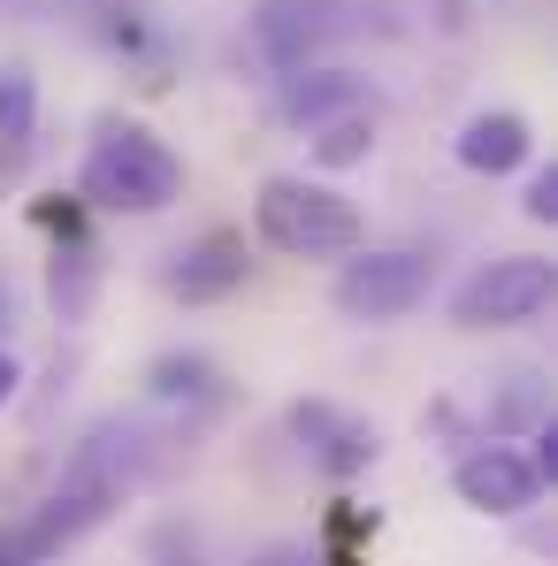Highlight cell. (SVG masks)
<instances>
[{
    "label": "cell",
    "instance_id": "obj_7",
    "mask_svg": "<svg viewBox=\"0 0 558 566\" xmlns=\"http://www.w3.org/2000/svg\"><path fill=\"white\" fill-rule=\"evenodd\" d=\"M452 490H460V505H474V513L513 521V513H528V505L544 497V474H536V460H528V452H513L505 437H482L474 452H460Z\"/></svg>",
    "mask_w": 558,
    "mask_h": 566
},
{
    "label": "cell",
    "instance_id": "obj_19",
    "mask_svg": "<svg viewBox=\"0 0 558 566\" xmlns=\"http://www.w3.org/2000/svg\"><path fill=\"white\" fill-rule=\"evenodd\" d=\"M352 536H360V513H337V544H352ZM329 566H352V552H337Z\"/></svg>",
    "mask_w": 558,
    "mask_h": 566
},
{
    "label": "cell",
    "instance_id": "obj_13",
    "mask_svg": "<svg viewBox=\"0 0 558 566\" xmlns=\"http://www.w3.org/2000/svg\"><path fill=\"white\" fill-rule=\"evenodd\" d=\"M31 130H39V77L23 62H0V199L31 169Z\"/></svg>",
    "mask_w": 558,
    "mask_h": 566
},
{
    "label": "cell",
    "instance_id": "obj_15",
    "mask_svg": "<svg viewBox=\"0 0 558 566\" xmlns=\"http://www.w3.org/2000/svg\"><path fill=\"white\" fill-rule=\"evenodd\" d=\"M146 382H154L161 406H214V398H222V376H214L199 353H169V360H154V376H146Z\"/></svg>",
    "mask_w": 558,
    "mask_h": 566
},
{
    "label": "cell",
    "instance_id": "obj_2",
    "mask_svg": "<svg viewBox=\"0 0 558 566\" xmlns=\"http://www.w3.org/2000/svg\"><path fill=\"white\" fill-rule=\"evenodd\" d=\"M77 199L99 214H161L185 199V154L169 138H154L146 123L107 115L93 130V154L77 169Z\"/></svg>",
    "mask_w": 558,
    "mask_h": 566
},
{
    "label": "cell",
    "instance_id": "obj_12",
    "mask_svg": "<svg viewBox=\"0 0 558 566\" xmlns=\"http://www.w3.org/2000/svg\"><path fill=\"white\" fill-rule=\"evenodd\" d=\"M93 291H99V245L77 230V214L62 207V238H54V261H46V306L62 322H85Z\"/></svg>",
    "mask_w": 558,
    "mask_h": 566
},
{
    "label": "cell",
    "instance_id": "obj_14",
    "mask_svg": "<svg viewBox=\"0 0 558 566\" xmlns=\"http://www.w3.org/2000/svg\"><path fill=\"white\" fill-rule=\"evenodd\" d=\"M368 154H375V107H352V115L314 123V161H322V169H360Z\"/></svg>",
    "mask_w": 558,
    "mask_h": 566
},
{
    "label": "cell",
    "instance_id": "obj_17",
    "mask_svg": "<svg viewBox=\"0 0 558 566\" xmlns=\"http://www.w3.org/2000/svg\"><path fill=\"white\" fill-rule=\"evenodd\" d=\"M154 559L161 566H199V552H191V536H185V552H177V528H169V536L154 544Z\"/></svg>",
    "mask_w": 558,
    "mask_h": 566
},
{
    "label": "cell",
    "instance_id": "obj_3",
    "mask_svg": "<svg viewBox=\"0 0 558 566\" xmlns=\"http://www.w3.org/2000/svg\"><path fill=\"white\" fill-rule=\"evenodd\" d=\"M253 222H261V245H276L283 261H345L368 238V222L345 191L306 185V177H269L253 199Z\"/></svg>",
    "mask_w": 558,
    "mask_h": 566
},
{
    "label": "cell",
    "instance_id": "obj_18",
    "mask_svg": "<svg viewBox=\"0 0 558 566\" xmlns=\"http://www.w3.org/2000/svg\"><path fill=\"white\" fill-rule=\"evenodd\" d=\"M253 566H322L314 552H298V544H276V552H261Z\"/></svg>",
    "mask_w": 558,
    "mask_h": 566
},
{
    "label": "cell",
    "instance_id": "obj_22",
    "mask_svg": "<svg viewBox=\"0 0 558 566\" xmlns=\"http://www.w3.org/2000/svg\"><path fill=\"white\" fill-rule=\"evenodd\" d=\"M8 306H15V298H8V283H0V329H8Z\"/></svg>",
    "mask_w": 558,
    "mask_h": 566
},
{
    "label": "cell",
    "instance_id": "obj_6",
    "mask_svg": "<svg viewBox=\"0 0 558 566\" xmlns=\"http://www.w3.org/2000/svg\"><path fill=\"white\" fill-rule=\"evenodd\" d=\"M352 8H360V0H261V8H253V46H261L276 70H298V62H314L329 39H352V31H360Z\"/></svg>",
    "mask_w": 558,
    "mask_h": 566
},
{
    "label": "cell",
    "instance_id": "obj_8",
    "mask_svg": "<svg viewBox=\"0 0 558 566\" xmlns=\"http://www.w3.org/2000/svg\"><path fill=\"white\" fill-rule=\"evenodd\" d=\"M283 429L298 437V452H306L314 468L329 474V482H352V474H368V468H375V452H382L375 421L345 413V406H329V398H298V406L283 413Z\"/></svg>",
    "mask_w": 558,
    "mask_h": 566
},
{
    "label": "cell",
    "instance_id": "obj_9",
    "mask_svg": "<svg viewBox=\"0 0 558 566\" xmlns=\"http://www.w3.org/2000/svg\"><path fill=\"white\" fill-rule=\"evenodd\" d=\"M245 269H253V253H245V238L238 230H207V238H191L185 253H169V298H185V306H214V298H230V291H245Z\"/></svg>",
    "mask_w": 558,
    "mask_h": 566
},
{
    "label": "cell",
    "instance_id": "obj_20",
    "mask_svg": "<svg viewBox=\"0 0 558 566\" xmlns=\"http://www.w3.org/2000/svg\"><path fill=\"white\" fill-rule=\"evenodd\" d=\"M15 382H23V368H15V360H8V353H0V406H8V398H15Z\"/></svg>",
    "mask_w": 558,
    "mask_h": 566
},
{
    "label": "cell",
    "instance_id": "obj_1",
    "mask_svg": "<svg viewBox=\"0 0 558 566\" xmlns=\"http://www.w3.org/2000/svg\"><path fill=\"white\" fill-rule=\"evenodd\" d=\"M146 482V437L138 429H123V421H99L93 437L70 452V468H62V482L46 490V505L15 528V544H23V559L46 566L54 552H70V544H85L99 521L130 497Z\"/></svg>",
    "mask_w": 558,
    "mask_h": 566
},
{
    "label": "cell",
    "instance_id": "obj_4",
    "mask_svg": "<svg viewBox=\"0 0 558 566\" xmlns=\"http://www.w3.org/2000/svg\"><path fill=\"white\" fill-rule=\"evenodd\" d=\"M558 269L536 253H505V261H482L474 276L452 291V322L460 329H520L551 306Z\"/></svg>",
    "mask_w": 558,
    "mask_h": 566
},
{
    "label": "cell",
    "instance_id": "obj_5",
    "mask_svg": "<svg viewBox=\"0 0 558 566\" xmlns=\"http://www.w3.org/2000/svg\"><path fill=\"white\" fill-rule=\"evenodd\" d=\"M436 291V261L413 253V245H390V253H345V276H337V314L352 322H406L413 306H429Z\"/></svg>",
    "mask_w": 558,
    "mask_h": 566
},
{
    "label": "cell",
    "instance_id": "obj_16",
    "mask_svg": "<svg viewBox=\"0 0 558 566\" xmlns=\"http://www.w3.org/2000/svg\"><path fill=\"white\" fill-rule=\"evenodd\" d=\"M520 207H528V222H558V161L528 177V191H520Z\"/></svg>",
    "mask_w": 558,
    "mask_h": 566
},
{
    "label": "cell",
    "instance_id": "obj_21",
    "mask_svg": "<svg viewBox=\"0 0 558 566\" xmlns=\"http://www.w3.org/2000/svg\"><path fill=\"white\" fill-rule=\"evenodd\" d=\"M0 566H31V559H23V544H15V536H0Z\"/></svg>",
    "mask_w": 558,
    "mask_h": 566
},
{
    "label": "cell",
    "instance_id": "obj_11",
    "mask_svg": "<svg viewBox=\"0 0 558 566\" xmlns=\"http://www.w3.org/2000/svg\"><path fill=\"white\" fill-rule=\"evenodd\" d=\"M352 107H375L368 77H352V70H322V62L283 70V123L314 130V123H329V115H352Z\"/></svg>",
    "mask_w": 558,
    "mask_h": 566
},
{
    "label": "cell",
    "instance_id": "obj_10",
    "mask_svg": "<svg viewBox=\"0 0 558 566\" xmlns=\"http://www.w3.org/2000/svg\"><path fill=\"white\" fill-rule=\"evenodd\" d=\"M452 154H460V169H474V177H513V169L536 161V130H528L520 107H482V115L460 123Z\"/></svg>",
    "mask_w": 558,
    "mask_h": 566
}]
</instances>
